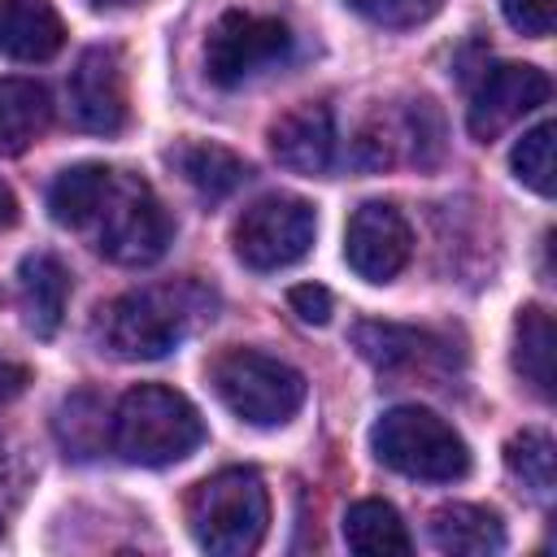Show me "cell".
I'll return each instance as SVG.
<instances>
[{"instance_id": "cell-6", "label": "cell", "mask_w": 557, "mask_h": 557, "mask_svg": "<svg viewBox=\"0 0 557 557\" xmlns=\"http://www.w3.org/2000/svg\"><path fill=\"white\" fill-rule=\"evenodd\" d=\"M96 226V248L100 257H109L113 265H152L165 248H170V213L161 209V200L152 196V187L135 174H117L104 191L100 213L91 218Z\"/></svg>"}, {"instance_id": "cell-7", "label": "cell", "mask_w": 557, "mask_h": 557, "mask_svg": "<svg viewBox=\"0 0 557 557\" xmlns=\"http://www.w3.org/2000/svg\"><path fill=\"white\" fill-rule=\"evenodd\" d=\"M313 235H318L313 205L300 196L274 191V196L252 200L235 218L231 244L248 270H283V265H296L300 257H309Z\"/></svg>"}, {"instance_id": "cell-18", "label": "cell", "mask_w": 557, "mask_h": 557, "mask_svg": "<svg viewBox=\"0 0 557 557\" xmlns=\"http://www.w3.org/2000/svg\"><path fill=\"white\" fill-rule=\"evenodd\" d=\"M52 122L48 87L35 78H0V157L26 152Z\"/></svg>"}, {"instance_id": "cell-30", "label": "cell", "mask_w": 557, "mask_h": 557, "mask_svg": "<svg viewBox=\"0 0 557 557\" xmlns=\"http://www.w3.org/2000/svg\"><path fill=\"white\" fill-rule=\"evenodd\" d=\"M96 4H113L117 9V4H135V0H96Z\"/></svg>"}, {"instance_id": "cell-4", "label": "cell", "mask_w": 557, "mask_h": 557, "mask_svg": "<svg viewBox=\"0 0 557 557\" xmlns=\"http://www.w3.org/2000/svg\"><path fill=\"white\" fill-rule=\"evenodd\" d=\"M370 448L374 457L405 474V479H422V483H453L470 474V448L466 440L453 431V422H444L440 413L422 409V405H396L387 409L374 426H370Z\"/></svg>"}, {"instance_id": "cell-20", "label": "cell", "mask_w": 557, "mask_h": 557, "mask_svg": "<svg viewBox=\"0 0 557 557\" xmlns=\"http://www.w3.org/2000/svg\"><path fill=\"white\" fill-rule=\"evenodd\" d=\"M344 544L361 557H409V531L396 513V505L379 500V496H366V500H352L348 513H344Z\"/></svg>"}, {"instance_id": "cell-16", "label": "cell", "mask_w": 557, "mask_h": 557, "mask_svg": "<svg viewBox=\"0 0 557 557\" xmlns=\"http://www.w3.org/2000/svg\"><path fill=\"white\" fill-rule=\"evenodd\" d=\"M426 535L448 557H492L505 548V522L492 509L466 505V500L440 505L426 522Z\"/></svg>"}, {"instance_id": "cell-25", "label": "cell", "mask_w": 557, "mask_h": 557, "mask_svg": "<svg viewBox=\"0 0 557 557\" xmlns=\"http://www.w3.org/2000/svg\"><path fill=\"white\" fill-rule=\"evenodd\" d=\"M344 4H348V9H357L361 17L379 22V26L405 30V26H418V22L435 17L444 0H344Z\"/></svg>"}, {"instance_id": "cell-11", "label": "cell", "mask_w": 557, "mask_h": 557, "mask_svg": "<svg viewBox=\"0 0 557 557\" xmlns=\"http://www.w3.org/2000/svg\"><path fill=\"white\" fill-rule=\"evenodd\" d=\"M65 100H70V117H74L78 131L117 135L126 126V117H131L126 70H122L117 48H87L78 57V65L70 70Z\"/></svg>"}, {"instance_id": "cell-27", "label": "cell", "mask_w": 557, "mask_h": 557, "mask_svg": "<svg viewBox=\"0 0 557 557\" xmlns=\"http://www.w3.org/2000/svg\"><path fill=\"white\" fill-rule=\"evenodd\" d=\"M287 305H292V313H296L300 322H309V326L331 322V309H335V300H331V292H326L322 283H296V287L287 292Z\"/></svg>"}, {"instance_id": "cell-14", "label": "cell", "mask_w": 557, "mask_h": 557, "mask_svg": "<svg viewBox=\"0 0 557 557\" xmlns=\"http://www.w3.org/2000/svg\"><path fill=\"white\" fill-rule=\"evenodd\" d=\"M352 348L374 370H426L435 361H448L444 339H435L431 331H418V326H396V322H357Z\"/></svg>"}, {"instance_id": "cell-15", "label": "cell", "mask_w": 557, "mask_h": 557, "mask_svg": "<svg viewBox=\"0 0 557 557\" xmlns=\"http://www.w3.org/2000/svg\"><path fill=\"white\" fill-rule=\"evenodd\" d=\"M65 44V22L48 0H0V52L13 61H52Z\"/></svg>"}, {"instance_id": "cell-21", "label": "cell", "mask_w": 557, "mask_h": 557, "mask_svg": "<svg viewBox=\"0 0 557 557\" xmlns=\"http://www.w3.org/2000/svg\"><path fill=\"white\" fill-rule=\"evenodd\" d=\"M553 357H557L553 313L544 305H522L513 318V370L544 400L553 396Z\"/></svg>"}, {"instance_id": "cell-2", "label": "cell", "mask_w": 557, "mask_h": 557, "mask_svg": "<svg viewBox=\"0 0 557 557\" xmlns=\"http://www.w3.org/2000/svg\"><path fill=\"white\" fill-rule=\"evenodd\" d=\"M200 440H205L200 409L165 383L131 387L109 418V444L131 466H174L191 457Z\"/></svg>"}, {"instance_id": "cell-26", "label": "cell", "mask_w": 557, "mask_h": 557, "mask_svg": "<svg viewBox=\"0 0 557 557\" xmlns=\"http://www.w3.org/2000/svg\"><path fill=\"white\" fill-rule=\"evenodd\" d=\"M500 13L513 30L544 39L553 35V17H557V0H500Z\"/></svg>"}, {"instance_id": "cell-8", "label": "cell", "mask_w": 557, "mask_h": 557, "mask_svg": "<svg viewBox=\"0 0 557 557\" xmlns=\"http://www.w3.org/2000/svg\"><path fill=\"white\" fill-rule=\"evenodd\" d=\"M292 52V30L283 17L265 13H244L231 9L213 22L205 39V74L213 87H244L252 74L278 65Z\"/></svg>"}, {"instance_id": "cell-3", "label": "cell", "mask_w": 557, "mask_h": 557, "mask_svg": "<svg viewBox=\"0 0 557 557\" xmlns=\"http://www.w3.org/2000/svg\"><path fill=\"white\" fill-rule=\"evenodd\" d=\"M270 492L257 470L226 466L200 479L187 496V531L213 557H248L265 540Z\"/></svg>"}, {"instance_id": "cell-28", "label": "cell", "mask_w": 557, "mask_h": 557, "mask_svg": "<svg viewBox=\"0 0 557 557\" xmlns=\"http://www.w3.org/2000/svg\"><path fill=\"white\" fill-rule=\"evenodd\" d=\"M26 383H30V370H26L22 361H13V357H4V352H0V400L22 396V392H26Z\"/></svg>"}, {"instance_id": "cell-17", "label": "cell", "mask_w": 557, "mask_h": 557, "mask_svg": "<svg viewBox=\"0 0 557 557\" xmlns=\"http://www.w3.org/2000/svg\"><path fill=\"white\" fill-rule=\"evenodd\" d=\"M170 165L183 174V183L191 191H200L205 200H226L235 187L248 183V161L239 152H231L226 144H209V139H183L178 148H170Z\"/></svg>"}, {"instance_id": "cell-24", "label": "cell", "mask_w": 557, "mask_h": 557, "mask_svg": "<svg viewBox=\"0 0 557 557\" xmlns=\"http://www.w3.org/2000/svg\"><path fill=\"white\" fill-rule=\"evenodd\" d=\"M87 409V396H70L65 405H61V413H57V435H61V444L70 448V453H91L96 444L87 440V431L96 435V440H104V418H100V405L91 400V413H83Z\"/></svg>"}, {"instance_id": "cell-9", "label": "cell", "mask_w": 557, "mask_h": 557, "mask_svg": "<svg viewBox=\"0 0 557 557\" xmlns=\"http://www.w3.org/2000/svg\"><path fill=\"white\" fill-rule=\"evenodd\" d=\"M413 257V231L405 213L387 200H366L352 209L344 231V261L366 283H392Z\"/></svg>"}, {"instance_id": "cell-13", "label": "cell", "mask_w": 557, "mask_h": 557, "mask_svg": "<svg viewBox=\"0 0 557 557\" xmlns=\"http://www.w3.org/2000/svg\"><path fill=\"white\" fill-rule=\"evenodd\" d=\"M70 300V270L52 252H26L17 265V309L30 335L52 339Z\"/></svg>"}, {"instance_id": "cell-22", "label": "cell", "mask_w": 557, "mask_h": 557, "mask_svg": "<svg viewBox=\"0 0 557 557\" xmlns=\"http://www.w3.org/2000/svg\"><path fill=\"white\" fill-rule=\"evenodd\" d=\"M505 466H509V474H513L540 505L553 500V487H557V448H553V435H548V431H540V426L518 431V435L505 444Z\"/></svg>"}, {"instance_id": "cell-29", "label": "cell", "mask_w": 557, "mask_h": 557, "mask_svg": "<svg viewBox=\"0 0 557 557\" xmlns=\"http://www.w3.org/2000/svg\"><path fill=\"white\" fill-rule=\"evenodd\" d=\"M17 222V196L9 183H0V231H9Z\"/></svg>"}, {"instance_id": "cell-5", "label": "cell", "mask_w": 557, "mask_h": 557, "mask_svg": "<svg viewBox=\"0 0 557 557\" xmlns=\"http://www.w3.org/2000/svg\"><path fill=\"white\" fill-rule=\"evenodd\" d=\"M218 400L248 426H283L305 405V374L257 348H226L209 361Z\"/></svg>"}, {"instance_id": "cell-19", "label": "cell", "mask_w": 557, "mask_h": 557, "mask_svg": "<svg viewBox=\"0 0 557 557\" xmlns=\"http://www.w3.org/2000/svg\"><path fill=\"white\" fill-rule=\"evenodd\" d=\"M113 183V170L100 165V161H78L70 170H61L48 187V213L57 226H70V231H83L91 226V218L100 213L104 205V191Z\"/></svg>"}, {"instance_id": "cell-31", "label": "cell", "mask_w": 557, "mask_h": 557, "mask_svg": "<svg viewBox=\"0 0 557 557\" xmlns=\"http://www.w3.org/2000/svg\"><path fill=\"white\" fill-rule=\"evenodd\" d=\"M0 531H4V522H0Z\"/></svg>"}, {"instance_id": "cell-10", "label": "cell", "mask_w": 557, "mask_h": 557, "mask_svg": "<svg viewBox=\"0 0 557 557\" xmlns=\"http://www.w3.org/2000/svg\"><path fill=\"white\" fill-rule=\"evenodd\" d=\"M553 83L540 65H527V61H500L483 74V83L474 87L470 96V113H466V126L474 139H496L505 135L518 117H527L531 109H540L548 100Z\"/></svg>"}, {"instance_id": "cell-23", "label": "cell", "mask_w": 557, "mask_h": 557, "mask_svg": "<svg viewBox=\"0 0 557 557\" xmlns=\"http://www.w3.org/2000/svg\"><path fill=\"white\" fill-rule=\"evenodd\" d=\"M553 135H557V122H540L531 126L513 152H509V170L522 187H531L535 196H553Z\"/></svg>"}, {"instance_id": "cell-12", "label": "cell", "mask_w": 557, "mask_h": 557, "mask_svg": "<svg viewBox=\"0 0 557 557\" xmlns=\"http://www.w3.org/2000/svg\"><path fill=\"white\" fill-rule=\"evenodd\" d=\"M270 152L292 174H326L335 157V122L326 104H296L270 126Z\"/></svg>"}, {"instance_id": "cell-1", "label": "cell", "mask_w": 557, "mask_h": 557, "mask_svg": "<svg viewBox=\"0 0 557 557\" xmlns=\"http://www.w3.org/2000/svg\"><path fill=\"white\" fill-rule=\"evenodd\" d=\"M205 318H213V296L196 278L152 283L109 300L91 322V339L113 361H161Z\"/></svg>"}]
</instances>
